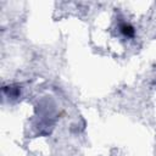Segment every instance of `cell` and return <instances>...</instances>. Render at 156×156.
I'll list each match as a JSON object with an SVG mask.
<instances>
[{
    "instance_id": "cell-1",
    "label": "cell",
    "mask_w": 156,
    "mask_h": 156,
    "mask_svg": "<svg viewBox=\"0 0 156 156\" xmlns=\"http://www.w3.org/2000/svg\"><path fill=\"white\" fill-rule=\"evenodd\" d=\"M118 29H119V33L127 39H133L135 37V29L128 22H121L118 26Z\"/></svg>"
}]
</instances>
